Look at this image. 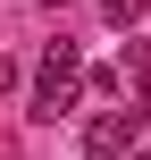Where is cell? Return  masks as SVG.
<instances>
[{"label":"cell","mask_w":151,"mask_h":160,"mask_svg":"<svg viewBox=\"0 0 151 160\" xmlns=\"http://www.w3.org/2000/svg\"><path fill=\"white\" fill-rule=\"evenodd\" d=\"M126 160H151V152H126Z\"/></svg>","instance_id":"obj_5"},{"label":"cell","mask_w":151,"mask_h":160,"mask_svg":"<svg viewBox=\"0 0 151 160\" xmlns=\"http://www.w3.org/2000/svg\"><path fill=\"white\" fill-rule=\"evenodd\" d=\"M101 17H109V25H134V17H143V0H101Z\"/></svg>","instance_id":"obj_3"},{"label":"cell","mask_w":151,"mask_h":160,"mask_svg":"<svg viewBox=\"0 0 151 160\" xmlns=\"http://www.w3.org/2000/svg\"><path fill=\"white\" fill-rule=\"evenodd\" d=\"M76 84H84V51L59 34V42L42 51V68H34V101H25V110H34V118H67V110H76Z\"/></svg>","instance_id":"obj_1"},{"label":"cell","mask_w":151,"mask_h":160,"mask_svg":"<svg viewBox=\"0 0 151 160\" xmlns=\"http://www.w3.org/2000/svg\"><path fill=\"white\" fill-rule=\"evenodd\" d=\"M134 135H143V110H101V118L84 127V160H126Z\"/></svg>","instance_id":"obj_2"},{"label":"cell","mask_w":151,"mask_h":160,"mask_svg":"<svg viewBox=\"0 0 151 160\" xmlns=\"http://www.w3.org/2000/svg\"><path fill=\"white\" fill-rule=\"evenodd\" d=\"M8 84H17V59H0V93H8Z\"/></svg>","instance_id":"obj_4"}]
</instances>
